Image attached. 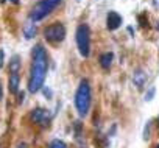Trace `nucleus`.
<instances>
[{"label": "nucleus", "instance_id": "nucleus-1", "mask_svg": "<svg viewBox=\"0 0 159 148\" xmlns=\"http://www.w3.org/2000/svg\"><path fill=\"white\" fill-rule=\"evenodd\" d=\"M48 69V58L45 48L38 44L33 48V64H31V72H30V80H28V91L31 94H36L44 87L45 75Z\"/></svg>", "mask_w": 159, "mask_h": 148}, {"label": "nucleus", "instance_id": "nucleus-2", "mask_svg": "<svg viewBox=\"0 0 159 148\" xmlns=\"http://www.w3.org/2000/svg\"><path fill=\"white\" fill-rule=\"evenodd\" d=\"M91 103H92L91 84H89L88 80H81V81H80L78 89H76V94H75V108H76L78 114L81 117L89 114Z\"/></svg>", "mask_w": 159, "mask_h": 148}, {"label": "nucleus", "instance_id": "nucleus-3", "mask_svg": "<svg viewBox=\"0 0 159 148\" xmlns=\"http://www.w3.org/2000/svg\"><path fill=\"white\" fill-rule=\"evenodd\" d=\"M62 0H39V2L31 8L30 13V20L31 22H39L44 17H47L52 11H55L59 5H61Z\"/></svg>", "mask_w": 159, "mask_h": 148}, {"label": "nucleus", "instance_id": "nucleus-4", "mask_svg": "<svg viewBox=\"0 0 159 148\" xmlns=\"http://www.w3.org/2000/svg\"><path fill=\"white\" fill-rule=\"evenodd\" d=\"M75 38H76V47H78L80 55L83 58H88L91 55V30H89V27L86 24L78 25Z\"/></svg>", "mask_w": 159, "mask_h": 148}, {"label": "nucleus", "instance_id": "nucleus-5", "mask_svg": "<svg viewBox=\"0 0 159 148\" xmlns=\"http://www.w3.org/2000/svg\"><path fill=\"white\" fill-rule=\"evenodd\" d=\"M44 38L48 42H61L66 38V27L62 24H52L44 30Z\"/></svg>", "mask_w": 159, "mask_h": 148}, {"label": "nucleus", "instance_id": "nucleus-6", "mask_svg": "<svg viewBox=\"0 0 159 148\" xmlns=\"http://www.w3.org/2000/svg\"><path fill=\"white\" fill-rule=\"evenodd\" d=\"M30 119H31L33 123H38V125H41V126H48L52 115H50V112H48L47 109H44V108H36V109L31 111Z\"/></svg>", "mask_w": 159, "mask_h": 148}, {"label": "nucleus", "instance_id": "nucleus-7", "mask_svg": "<svg viewBox=\"0 0 159 148\" xmlns=\"http://www.w3.org/2000/svg\"><path fill=\"white\" fill-rule=\"evenodd\" d=\"M122 25V16L116 11H109L106 17V27L108 30H117Z\"/></svg>", "mask_w": 159, "mask_h": 148}, {"label": "nucleus", "instance_id": "nucleus-8", "mask_svg": "<svg viewBox=\"0 0 159 148\" xmlns=\"http://www.w3.org/2000/svg\"><path fill=\"white\" fill-rule=\"evenodd\" d=\"M133 83H134V86L137 89H142L145 86V83H147V73L142 69L134 70V73H133Z\"/></svg>", "mask_w": 159, "mask_h": 148}, {"label": "nucleus", "instance_id": "nucleus-9", "mask_svg": "<svg viewBox=\"0 0 159 148\" xmlns=\"http://www.w3.org/2000/svg\"><path fill=\"white\" fill-rule=\"evenodd\" d=\"M19 84H20V78L19 73H11L10 80H8V89L11 94H17L19 92Z\"/></svg>", "mask_w": 159, "mask_h": 148}, {"label": "nucleus", "instance_id": "nucleus-10", "mask_svg": "<svg viewBox=\"0 0 159 148\" xmlns=\"http://www.w3.org/2000/svg\"><path fill=\"white\" fill-rule=\"evenodd\" d=\"M36 33H38L36 25H34L31 20H28V22L24 25V36H25L27 39H31V38H34V36H36Z\"/></svg>", "mask_w": 159, "mask_h": 148}, {"label": "nucleus", "instance_id": "nucleus-11", "mask_svg": "<svg viewBox=\"0 0 159 148\" xmlns=\"http://www.w3.org/2000/svg\"><path fill=\"white\" fill-rule=\"evenodd\" d=\"M20 67H22L20 56H19V55H14V56L10 59V72H11V73H19Z\"/></svg>", "mask_w": 159, "mask_h": 148}, {"label": "nucleus", "instance_id": "nucleus-12", "mask_svg": "<svg viewBox=\"0 0 159 148\" xmlns=\"http://www.w3.org/2000/svg\"><path fill=\"white\" fill-rule=\"evenodd\" d=\"M112 59H114V55H112L111 52H106V53H103V55L100 56V65H102L103 69H109L111 64H112Z\"/></svg>", "mask_w": 159, "mask_h": 148}, {"label": "nucleus", "instance_id": "nucleus-13", "mask_svg": "<svg viewBox=\"0 0 159 148\" xmlns=\"http://www.w3.org/2000/svg\"><path fill=\"white\" fill-rule=\"evenodd\" d=\"M48 148H69L62 140H59V139H53L50 143H48Z\"/></svg>", "mask_w": 159, "mask_h": 148}, {"label": "nucleus", "instance_id": "nucleus-14", "mask_svg": "<svg viewBox=\"0 0 159 148\" xmlns=\"http://www.w3.org/2000/svg\"><path fill=\"white\" fill-rule=\"evenodd\" d=\"M73 129H75V136H76V139L81 137V129H83L81 122H75V123H73Z\"/></svg>", "mask_w": 159, "mask_h": 148}, {"label": "nucleus", "instance_id": "nucleus-15", "mask_svg": "<svg viewBox=\"0 0 159 148\" xmlns=\"http://www.w3.org/2000/svg\"><path fill=\"white\" fill-rule=\"evenodd\" d=\"M139 24H140V27H143V28H148V19H147V16L145 14H139Z\"/></svg>", "mask_w": 159, "mask_h": 148}, {"label": "nucleus", "instance_id": "nucleus-16", "mask_svg": "<svg viewBox=\"0 0 159 148\" xmlns=\"http://www.w3.org/2000/svg\"><path fill=\"white\" fill-rule=\"evenodd\" d=\"M154 92H156V89H154V87H150L148 92L145 94V100H147V101H151L153 97H154Z\"/></svg>", "mask_w": 159, "mask_h": 148}, {"label": "nucleus", "instance_id": "nucleus-17", "mask_svg": "<svg viewBox=\"0 0 159 148\" xmlns=\"http://www.w3.org/2000/svg\"><path fill=\"white\" fill-rule=\"evenodd\" d=\"M150 129H151V122H147L145 125V129H143V139H150Z\"/></svg>", "mask_w": 159, "mask_h": 148}, {"label": "nucleus", "instance_id": "nucleus-18", "mask_svg": "<svg viewBox=\"0 0 159 148\" xmlns=\"http://www.w3.org/2000/svg\"><path fill=\"white\" fill-rule=\"evenodd\" d=\"M3 56H5V53H3V50H0V69L3 67Z\"/></svg>", "mask_w": 159, "mask_h": 148}, {"label": "nucleus", "instance_id": "nucleus-19", "mask_svg": "<svg viewBox=\"0 0 159 148\" xmlns=\"http://www.w3.org/2000/svg\"><path fill=\"white\" fill-rule=\"evenodd\" d=\"M44 94H45V97H52V91L47 87H44Z\"/></svg>", "mask_w": 159, "mask_h": 148}, {"label": "nucleus", "instance_id": "nucleus-20", "mask_svg": "<svg viewBox=\"0 0 159 148\" xmlns=\"http://www.w3.org/2000/svg\"><path fill=\"white\" fill-rule=\"evenodd\" d=\"M24 97H25V94H24V92H20V94H19V103H22V101H24Z\"/></svg>", "mask_w": 159, "mask_h": 148}, {"label": "nucleus", "instance_id": "nucleus-21", "mask_svg": "<svg viewBox=\"0 0 159 148\" xmlns=\"http://www.w3.org/2000/svg\"><path fill=\"white\" fill-rule=\"evenodd\" d=\"M151 2H153V5H154L156 8H159V0H151Z\"/></svg>", "mask_w": 159, "mask_h": 148}, {"label": "nucleus", "instance_id": "nucleus-22", "mask_svg": "<svg viewBox=\"0 0 159 148\" xmlns=\"http://www.w3.org/2000/svg\"><path fill=\"white\" fill-rule=\"evenodd\" d=\"M3 98V89H2V84H0V100Z\"/></svg>", "mask_w": 159, "mask_h": 148}, {"label": "nucleus", "instance_id": "nucleus-23", "mask_svg": "<svg viewBox=\"0 0 159 148\" xmlns=\"http://www.w3.org/2000/svg\"><path fill=\"white\" fill-rule=\"evenodd\" d=\"M17 148H28V146H27V143H19Z\"/></svg>", "mask_w": 159, "mask_h": 148}, {"label": "nucleus", "instance_id": "nucleus-24", "mask_svg": "<svg viewBox=\"0 0 159 148\" xmlns=\"http://www.w3.org/2000/svg\"><path fill=\"white\" fill-rule=\"evenodd\" d=\"M11 3H14V5H19V0H11Z\"/></svg>", "mask_w": 159, "mask_h": 148}, {"label": "nucleus", "instance_id": "nucleus-25", "mask_svg": "<svg viewBox=\"0 0 159 148\" xmlns=\"http://www.w3.org/2000/svg\"><path fill=\"white\" fill-rule=\"evenodd\" d=\"M156 30L159 31V19H157V22H156Z\"/></svg>", "mask_w": 159, "mask_h": 148}, {"label": "nucleus", "instance_id": "nucleus-26", "mask_svg": "<svg viewBox=\"0 0 159 148\" xmlns=\"http://www.w3.org/2000/svg\"><path fill=\"white\" fill-rule=\"evenodd\" d=\"M7 2V0H0V3H5Z\"/></svg>", "mask_w": 159, "mask_h": 148}, {"label": "nucleus", "instance_id": "nucleus-27", "mask_svg": "<svg viewBox=\"0 0 159 148\" xmlns=\"http://www.w3.org/2000/svg\"><path fill=\"white\" fill-rule=\"evenodd\" d=\"M154 148H159V145H156V146H154Z\"/></svg>", "mask_w": 159, "mask_h": 148}, {"label": "nucleus", "instance_id": "nucleus-28", "mask_svg": "<svg viewBox=\"0 0 159 148\" xmlns=\"http://www.w3.org/2000/svg\"><path fill=\"white\" fill-rule=\"evenodd\" d=\"M0 148H2V146H0Z\"/></svg>", "mask_w": 159, "mask_h": 148}]
</instances>
